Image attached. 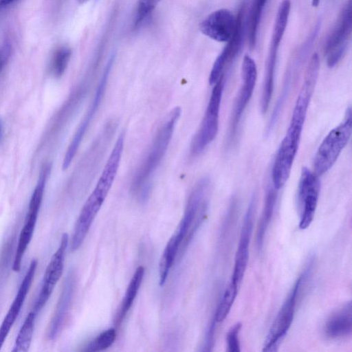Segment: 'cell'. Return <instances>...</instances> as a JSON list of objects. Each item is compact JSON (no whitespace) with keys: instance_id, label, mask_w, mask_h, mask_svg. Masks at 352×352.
<instances>
[{"instance_id":"cell-1","label":"cell","mask_w":352,"mask_h":352,"mask_svg":"<svg viewBox=\"0 0 352 352\" xmlns=\"http://www.w3.org/2000/svg\"><path fill=\"white\" fill-rule=\"evenodd\" d=\"M319 70L320 58L318 54L314 53L309 61L289 127L279 146L272 166V180L276 190L281 188L290 175Z\"/></svg>"},{"instance_id":"cell-2","label":"cell","mask_w":352,"mask_h":352,"mask_svg":"<svg viewBox=\"0 0 352 352\" xmlns=\"http://www.w3.org/2000/svg\"><path fill=\"white\" fill-rule=\"evenodd\" d=\"M181 113L179 107L169 112L133 176L131 191L140 201H146L149 195L152 179L166 153Z\"/></svg>"},{"instance_id":"cell-3","label":"cell","mask_w":352,"mask_h":352,"mask_svg":"<svg viewBox=\"0 0 352 352\" xmlns=\"http://www.w3.org/2000/svg\"><path fill=\"white\" fill-rule=\"evenodd\" d=\"M351 133V113L349 108L344 120L327 134L317 150L314 160L316 175L320 176L333 166L347 144Z\"/></svg>"},{"instance_id":"cell-4","label":"cell","mask_w":352,"mask_h":352,"mask_svg":"<svg viewBox=\"0 0 352 352\" xmlns=\"http://www.w3.org/2000/svg\"><path fill=\"white\" fill-rule=\"evenodd\" d=\"M311 264L312 262L311 261L296 280L292 289L280 307L265 340L263 348V351H276L280 342L289 329L294 318L298 296L302 285L310 273Z\"/></svg>"},{"instance_id":"cell-5","label":"cell","mask_w":352,"mask_h":352,"mask_svg":"<svg viewBox=\"0 0 352 352\" xmlns=\"http://www.w3.org/2000/svg\"><path fill=\"white\" fill-rule=\"evenodd\" d=\"M50 170L51 166L50 164H45L43 166L40 171L38 180L31 196L28 210L19 234L12 264V270L16 272L20 271L25 252L32 239L43 197L45 184Z\"/></svg>"},{"instance_id":"cell-6","label":"cell","mask_w":352,"mask_h":352,"mask_svg":"<svg viewBox=\"0 0 352 352\" xmlns=\"http://www.w3.org/2000/svg\"><path fill=\"white\" fill-rule=\"evenodd\" d=\"M223 87L222 76L214 85L200 126L192 140L190 153L192 155L200 154L214 140L217 134Z\"/></svg>"},{"instance_id":"cell-7","label":"cell","mask_w":352,"mask_h":352,"mask_svg":"<svg viewBox=\"0 0 352 352\" xmlns=\"http://www.w3.org/2000/svg\"><path fill=\"white\" fill-rule=\"evenodd\" d=\"M113 60L114 58L112 56L107 63L103 70V73L98 82L97 88L96 89L92 101L68 146L63 161V170H66L71 164L82 142L85 134L99 109L107 86L108 79L113 63Z\"/></svg>"},{"instance_id":"cell-8","label":"cell","mask_w":352,"mask_h":352,"mask_svg":"<svg viewBox=\"0 0 352 352\" xmlns=\"http://www.w3.org/2000/svg\"><path fill=\"white\" fill-rule=\"evenodd\" d=\"M320 188L318 176L308 168H303L297 191V204L300 213L298 226L300 230L307 229L314 219Z\"/></svg>"},{"instance_id":"cell-9","label":"cell","mask_w":352,"mask_h":352,"mask_svg":"<svg viewBox=\"0 0 352 352\" xmlns=\"http://www.w3.org/2000/svg\"><path fill=\"white\" fill-rule=\"evenodd\" d=\"M351 0L346 2L338 23L327 39L324 52L329 67L336 66L343 57L351 35Z\"/></svg>"},{"instance_id":"cell-10","label":"cell","mask_w":352,"mask_h":352,"mask_svg":"<svg viewBox=\"0 0 352 352\" xmlns=\"http://www.w3.org/2000/svg\"><path fill=\"white\" fill-rule=\"evenodd\" d=\"M68 243L69 236L63 233L60 244L46 267L41 288L34 306L33 311L36 314L45 307L63 274Z\"/></svg>"},{"instance_id":"cell-11","label":"cell","mask_w":352,"mask_h":352,"mask_svg":"<svg viewBox=\"0 0 352 352\" xmlns=\"http://www.w3.org/2000/svg\"><path fill=\"white\" fill-rule=\"evenodd\" d=\"M241 77L242 84L233 106L230 120L229 129L230 138L236 133L241 116L252 97L256 82V65L254 59L248 55L243 57L241 65Z\"/></svg>"},{"instance_id":"cell-12","label":"cell","mask_w":352,"mask_h":352,"mask_svg":"<svg viewBox=\"0 0 352 352\" xmlns=\"http://www.w3.org/2000/svg\"><path fill=\"white\" fill-rule=\"evenodd\" d=\"M256 196L254 195L252 197L244 216L238 248L234 258V265L231 282L234 283L238 287L240 286L242 282L248 265L249 247L256 210Z\"/></svg>"},{"instance_id":"cell-13","label":"cell","mask_w":352,"mask_h":352,"mask_svg":"<svg viewBox=\"0 0 352 352\" xmlns=\"http://www.w3.org/2000/svg\"><path fill=\"white\" fill-rule=\"evenodd\" d=\"M236 24L235 16L226 8L217 10L199 24L203 34L217 42H227L233 34Z\"/></svg>"},{"instance_id":"cell-14","label":"cell","mask_w":352,"mask_h":352,"mask_svg":"<svg viewBox=\"0 0 352 352\" xmlns=\"http://www.w3.org/2000/svg\"><path fill=\"white\" fill-rule=\"evenodd\" d=\"M245 5L243 4L236 15V24L234 32L214 62L209 82L214 85L223 76V71L228 63L232 61L239 54L243 37Z\"/></svg>"},{"instance_id":"cell-15","label":"cell","mask_w":352,"mask_h":352,"mask_svg":"<svg viewBox=\"0 0 352 352\" xmlns=\"http://www.w3.org/2000/svg\"><path fill=\"white\" fill-rule=\"evenodd\" d=\"M38 262L32 260L17 294L0 327V350L15 322L33 282Z\"/></svg>"},{"instance_id":"cell-16","label":"cell","mask_w":352,"mask_h":352,"mask_svg":"<svg viewBox=\"0 0 352 352\" xmlns=\"http://www.w3.org/2000/svg\"><path fill=\"white\" fill-rule=\"evenodd\" d=\"M75 284L74 274L70 273L65 279L54 313L49 324L47 337L50 340H54L63 328L72 304Z\"/></svg>"},{"instance_id":"cell-17","label":"cell","mask_w":352,"mask_h":352,"mask_svg":"<svg viewBox=\"0 0 352 352\" xmlns=\"http://www.w3.org/2000/svg\"><path fill=\"white\" fill-rule=\"evenodd\" d=\"M352 331V305L349 302L333 314L324 325V333L331 339L351 336Z\"/></svg>"},{"instance_id":"cell-18","label":"cell","mask_w":352,"mask_h":352,"mask_svg":"<svg viewBox=\"0 0 352 352\" xmlns=\"http://www.w3.org/2000/svg\"><path fill=\"white\" fill-rule=\"evenodd\" d=\"M144 274V267L139 266L134 272L122 300L119 311L117 314L116 318V325H119L122 322L128 311L132 306L134 299L135 298L142 284Z\"/></svg>"},{"instance_id":"cell-19","label":"cell","mask_w":352,"mask_h":352,"mask_svg":"<svg viewBox=\"0 0 352 352\" xmlns=\"http://www.w3.org/2000/svg\"><path fill=\"white\" fill-rule=\"evenodd\" d=\"M274 188H270L266 194L265 204L258 224L256 232V245L261 250L269 223L272 218L277 193Z\"/></svg>"},{"instance_id":"cell-20","label":"cell","mask_w":352,"mask_h":352,"mask_svg":"<svg viewBox=\"0 0 352 352\" xmlns=\"http://www.w3.org/2000/svg\"><path fill=\"white\" fill-rule=\"evenodd\" d=\"M182 244V240L174 234L165 247L159 264L160 285L161 286L166 283L170 269Z\"/></svg>"},{"instance_id":"cell-21","label":"cell","mask_w":352,"mask_h":352,"mask_svg":"<svg viewBox=\"0 0 352 352\" xmlns=\"http://www.w3.org/2000/svg\"><path fill=\"white\" fill-rule=\"evenodd\" d=\"M36 314L32 310L27 315L17 334L12 351L26 352L28 351L33 337Z\"/></svg>"},{"instance_id":"cell-22","label":"cell","mask_w":352,"mask_h":352,"mask_svg":"<svg viewBox=\"0 0 352 352\" xmlns=\"http://www.w3.org/2000/svg\"><path fill=\"white\" fill-rule=\"evenodd\" d=\"M267 0H253L250 12L248 40L251 49H254L257 39V32L263 9Z\"/></svg>"},{"instance_id":"cell-23","label":"cell","mask_w":352,"mask_h":352,"mask_svg":"<svg viewBox=\"0 0 352 352\" xmlns=\"http://www.w3.org/2000/svg\"><path fill=\"white\" fill-rule=\"evenodd\" d=\"M71 55V49L67 46H60L55 50L50 63V72L54 77L59 78L63 76L67 67Z\"/></svg>"},{"instance_id":"cell-24","label":"cell","mask_w":352,"mask_h":352,"mask_svg":"<svg viewBox=\"0 0 352 352\" xmlns=\"http://www.w3.org/2000/svg\"><path fill=\"white\" fill-rule=\"evenodd\" d=\"M239 289V287L230 281L214 316L216 322H221L226 318L236 299Z\"/></svg>"},{"instance_id":"cell-25","label":"cell","mask_w":352,"mask_h":352,"mask_svg":"<svg viewBox=\"0 0 352 352\" xmlns=\"http://www.w3.org/2000/svg\"><path fill=\"white\" fill-rule=\"evenodd\" d=\"M116 338V329L110 328L100 333L91 341L84 351L87 352H98L105 350L113 344Z\"/></svg>"},{"instance_id":"cell-26","label":"cell","mask_w":352,"mask_h":352,"mask_svg":"<svg viewBox=\"0 0 352 352\" xmlns=\"http://www.w3.org/2000/svg\"><path fill=\"white\" fill-rule=\"evenodd\" d=\"M160 0H138L134 15V24L138 25L154 10Z\"/></svg>"},{"instance_id":"cell-27","label":"cell","mask_w":352,"mask_h":352,"mask_svg":"<svg viewBox=\"0 0 352 352\" xmlns=\"http://www.w3.org/2000/svg\"><path fill=\"white\" fill-rule=\"evenodd\" d=\"M242 324L237 322L228 331L226 335L227 351L229 352H239L241 346L239 342V332Z\"/></svg>"},{"instance_id":"cell-28","label":"cell","mask_w":352,"mask_h":352,"mask_svg":"<svg viewBox=\"0 0 352 352\" xmlns=\"http://www.w3.org/2000/svg\"><path fill=\"white\" fill-rule=\"evenodd\" d=\"M11 53V46L9 42L6 41L0 47V74L6 65Z\"/></svg>"},{"instance_id":"cell-29","label":"cell","mask_w":352,"mask_h":352,"mask_svg":"<svg viewBox=\"0 0 352 352\" xmlns=\"http://www.w3.org/2000/svg\"><path fill=\"white\" fill-rule=\"evenodd\" d=\"M216 320L213 317V319L208 327L206 336V341L204 344V349L203 351H210L212 350V348L213 346L214 343V330H215V323Z\"/></svg>"},{"instance_id":"cell-30","label":"cell","mask_w":352,"mask_h":352,"mask_svg":"<svg viewBox=\"0 0 352 352\" xmlns=\"http://www.w3.org/2000/svg\"><path fill=\"white\" fill-rule=\"evenodd\" d=\"M16 0H0V10L6 8Z\"/></svg>"},{"instance_id":"cell-31","label":"cell","mask_w":352,"mask_h":352,"mask_svg":"<svg viewBox=\"0 0 352 352\" xmlns=\"http://www.w3.org/2000/svg\"><path fill=\"white\" fill-rule=\"evenodd\" d=\"M4 135V126L2 120L0 118V142L2 141Z\"/></svg>"},{"instance_id":"cell-32","label":"cell","mask_w":352,"mask_h":352,"mask_svg":"<svg viewBox=\"0 0 352 352\" xmlns=\"http://www.w3.org/2000/svg\"><path fill=\"white\" fill-rule=\"evenodd\" d=\"M320 0H311V5L314 7H317L320 3Z\"/></svg>"},{"instance_id":"cell-33","label":"cell","mask_w":352,"mask_h":352,"mask_svg":"<svg viewBox=\"0 0 352 352\" xmlns=\"http://www.w3.org/2000/svg\"><path fill=\"white\" fill-rule=\"evenodd\" d=\"M78 1V3H86L90 0H77Z\"/></svg>"}]
</instances>
